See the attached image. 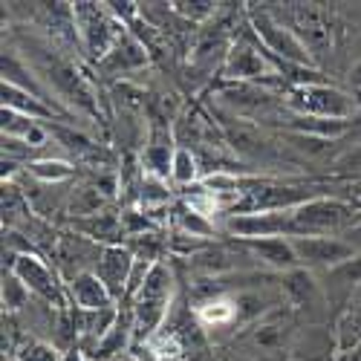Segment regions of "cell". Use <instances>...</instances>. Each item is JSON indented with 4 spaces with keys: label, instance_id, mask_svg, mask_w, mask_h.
Segmentation results:
<instances>
[{
    "label": "cell",
    "instance_id": "obj_1",
    "mask_svg": "<svg viewBox=\"0 0 361 361\" xmlns=\"http://www.w3.org/2000/svg\"><path fill=\"white\" fill-rule=\"evenodd\" d=\"M171 300H173V272L168 263H154L150 275L145 281V286L139 289V295L133 298V329L136 336L150 341L154 338L171 310Z\"/></svg>",
    "mask_w": 361,
    "mask_h": 361
},
{
    "label": "cell",
    "instance_id": "obj_2",
    "mask_svg": "<svg viewBox=\"0 0 361 361\" xmlns=\"http://www.w3.org/2000/svg\"><path fill=\"white\" fill-rule=\"evenodd\" d=\"M358 214V205L338 197H312L292 208L295 237H333L336 231H347L353 217Z\"/></svg>",
    "mask_w": 361,
    "mask_h": 361
},
{
    "label": "cell",
    "instance_id": "obj_3",
    "mask_svg": "<svg viewBox=\"0 0 361 361\" xmlns=\"http://www.w3.org/2000/svg\"><path fill=\"white\" fill-rule=\"evenodd\" d=\"M73 20H75V35L81 38L87 55L99 58V61H104L116 41L125 35L122 20L110 12L107 4H75Z\"/></svg>",
    "mask_w": 361,
    "mask_h": 361
},
{
    "label": "cell",
    "instance_id": "obj_4",
    "mask_svg": "<svg viewBox=\"0 0 361 361\" xmlns=\"http://www.w3.org/2000/svg\"><path fill=\"white\" fill-rule=\"evenodd\" d=\"M289 104L298 110V116L336 118V122H347L355 113L350 96L326 84H298L289 96Z\"/></svg>",
    "mask_w": 361,
    "mask_h": 361
},
{
    "label": "cell",
    "instance_id": "obj_5",
    "mask_svg": "<svg viewBox=\"0 0 361 361\" xmlns=\"http://www.w3.org/2000/svg\"><path fill=\"white\" fill-rule=\"evenodd\" d=\"M252 26H255L260 44L269 52H272V55L283 58L286 64H312V52H310V47L304 41H300V35L295 32V29L278 23L275 18H269L266 12L263 15H255L252 18Z\"/></svg>",
    "mask_w": 361,
    "mask_h": 361
},
{
    "label": "cell",
    "instance_id": "obj_6",
    "mask_svg": "<svg viewBox=\"0 0 361 361\" xmlns=\"http://www.w3.org/2000/svg\"><path fill=\"white\" fill-rule=\"evenodd\" d=\"M240 240H266V237H295L292 212H249L231 214L223 226Z\"/></svg>",
    "mask_w": 361,
    "mask_h": 361
},
{
    "label": "cell",
    "instance_id": "obj_7",
    "mask_svg": "<svg viewBox=\"0 0 361 361\" xmlns=\"http://www.w3.org/2000/svg\"><path fill=\"white\" fill-rule=\"evenodd\" d=\"M300 269H336L344 260L355 257L353 246L344 237H292Z\"/></svg>",
    "mask_w": 361,
    "mask_h": 361
},
{
    "label": "cell",
    "instance_id": "obj_8",
    "mask_svg": "<svg viewBox=\"0 0 361 361\" xmlns=\"http://www.w3.org/2000/svg\"><path fill=\"white\" fill-rule=\"evenodd\" d=\"M136 266V257L128 246L113 243V246H99V257L93 263V272L102 278V283L110 289L116 300H122L128 292V281Z\"/></svg>",
    "mask_w": 361,
    "mask_h": 361
},
{
    "label": "cell",
    "instance_id": "obj_9",
    "mask_svg": "<svg viewBox=\"0 0 361 361\" xmlns=\"http://www.w3.org/2000/svg\"><path fill=\"white\" fill-rule=\"evenodd\" d=\"M12 275L38 298H47V300H55L61 304V289H58V278L52 269L32 252H20L15 255L12 260Z\"/></svg>",
    "mask_w": 361,
    "mask_h": 361
},
{
    "label": "cell",
    "instance_id": "obj_10",
    "mask_svg": "<svg viewBox=\"0 0 361 361\" xmlns=\"http://www.w3.org/2000/svg\"><path fill=\"white\" fill-rule=\"evenodd\" d=\"M243 246L249 249L252 257H257L263 266L275 269V272H295L300 269V260L295 255L292 237H266V240H243Z\"/></svg>",
    "mask_w": 361,
    "mask_h": 361
},
{
    "label": "cell",
    "instance_id": "obj_11",
    "mask_svg": "<svg viewBox=\"0 0 361 361\" xmlns=\"http://www.w3.org/2000/svg\"><path fill=\"white\" fill-rule=\"evenodd\" d=\"M67 286H70V298H73L75 310H81V312H102V310L116 307V298L110 295V289L102 283V278L93 272V269L75 275Z\"/></svg>",
    "mask_w": 361,
    "mask_h": 361
},
{
    "label": "cell",
    "instance_id": "obj_12",
    "mask_svg": "<svg viewBox=\"0 0 361 361\" xmlns=\"http://www.w3.org/2000/svg\"><path fill=\"white\" fill-rule=\"evenodd\" d=\"M145 64H147V49L130 32H125L107 52V58L102 61V70H107L110 75H128V73L142 70Z\"/></svg>",
    "mask_w": 361,
    "mask_h": 361
},
{
    "label": "cell",
    "instance_id": "obj_13",
    "mask_svg": "<svg viewBox=\"0 0 361 361\" xmlns=\"http://www.w3.org/2000/svg\"><path fill=\"white\" fill-rule=\"evenodd\" d=\"M226 75L237 78V81H249V78L272 75V67L266 61V52H257L246 44H237L226 55Z\"/></svg>",
    "mask_w": 361,
    "mask_h": 361
},
{
    "label": "cell",
    "instance_id": "obj_14",
    "mask_svg": "<svg viewBox=\"0 0 361 361\" xmlns=\"http://www.w3.org/2000/svg\"><path fill=\"white\" fill-rule=\"evenodd\" d=\"M283 283H286V292L292 295L298 310H321L326 304L324 286L315 283V275L307 272V269H295V272H286L283 275Z\"/></svg>",
    "mask_w": 361,
    "mask_h": 361
},
{
    "label": "cell",
    "instance_id": "obj_15",
    "mask_svg": "<svg viewBox=\"0 0 361 361\" xmlns=\"http://www.w3.org/2000/svg\"><path fill=\"white\" fill-rule=\"evenodd\" d=\"M4 107L6 110H15L20 116H29V118H35V122H47V118L55 116V107H49L47 102H41L38 96L32 93H26V90L4 81Z\"/></svg>",
    "mask_w": 361,
    "mask_h": 361
},
{
    "label": "cell",
    "instance_id": "obj_16",
    "mask_svg": "<svg viewBox=\"0 0 361 361\" xmlns=\"http://www.w3.org/2000/svg\"><path fill=\"white\" fill-rule=\"evenodd\" d=\"M226 139L231 142V147L237 150V154L246 157V159H263V157H269V150H272L257 128L243 125V122L226 125Z\"/></svg>",
    "mask_w": 361,
    "mask_h": 361
},
{
    "label": "cell",
    "instance_id": "obj_17",
    "mask_svg": "<svg viewBox=\"0 0 361 361\" xmlns=\"http://www.w3.org/2000/svg\"><path fill=\"white\" fill-rule=\"evenodd\" d=\"M173 154L176 147L171 145V133L157 136L145 147L142 154V165H145V176H157V179H168L171 168H173Z\"/></svg>",
    "mask_w": 361,
    "mask_h": 361
},
{
    "label": "cell",
    "instance_id": "obj_18",
    "mask_svg": "<svg viewBox=\"0 0 361 361\" xmlns=\"http://www.w3.org/2000/svg\"><path fill=\"white\" fill-rule=\"evenodd\" d=\"M176 226H179V234H188V237H194V240H205V243L217 234L214 220H208V214L197 212V208H191V205H183V208H179Z\"/></svg>",
    "mask_w": 361,
    "mask_h": 361
},
{
    "label": "cell",
    "instance_id": "obj_19",
    "mask_svg": "<svg viewBox=\"0 0 361 361\" xmlns=\"http://www.w3.org/2000/svg\"><path fill=\"white\" fill-rule=\"evenodd\" d=\"M326 278H329V292H341V295H350L355 286H361V255H355V257H350V260H344L341 266H336V269H329L326 272Z\"/></svg>",
    "mask_w": 361,
    "mask_h": 361
},
{
    "label": "cell",
    "instance_id": "obj_20",
    "mask_svg": "<svg viewBox=\"0 0 361 361\" xmlns=\"http://www.w3.org/2000/svg\"><path fill=\"white\" fill-rule=\"evenodd\" d=\"M298 20H300V26H304L300 32H304V44L310 47V52H321L329 44V29L321 20V15L312 12V9H300Z\"/></svg>",
    "mask_w": 361,
    "mask_h": 361
},
{
    "label": "cell",
    "instance_id": "obj_21",
    "mask_svg": "<svg viewBox=\"0 0 361 361\" xmlns=\"http://www.w3.org/2000/svg\"><path fill=\"white\" fill-rule=\"evenodd\" d=\"M171 179H173L176 185H197V179H200V162H197L191 147H176Z\"/></svg>",
    "mask_w": 361,
    "mask_h": 361
},
{
    "label": "cell",
    "instance_id": "obj_22",
    "mask_svg": "<svg viewBox=\"0 0 361 361\" xmlns=\"http://www.w3.org/2000/svg\"><path fill=\"white\" fill-rule=\"evenodd\" d=\"M26 171L35 179H41V183H64V179L73 176L75 168L64 159H35V162L26 165Z\"/></svg>",
    "mask_w": 361,
    "mask_h": 361
},
{
    "label": "cell",
    "instance_id": "obj_23",
    "mask_svg": "<svg viewBox=\"0 0 361 361\" xmlns=\"http://www.w3.org/2000/svg\"><path fill=\"white\" fill-rule=\"evenodd\" d=\"M197 315L208 326H212V324L223 326V324L237 318V304H231V300H226V298H214V300H205V304L197 310Z\"/></svg>",
    "mask_w": 361,
    "mask_h": 361
},
{
    "label": "cell",
    "instance_id": "obj_24",
    "mask_svg": "<svg viewBox=\"0 0 361 361\" xmlns=\"http://www.w3.org/2000/svg\"><path fill=\"white\" fill-rule=\"evenodd\" d=\"M142 205L145 208H159L171 202V188H168V179H157V176H145L142 179Z\"/></svg>",
    "mask_w": 361,
    "mask_h": 361
},
{
    "label": "cell",
    "instance_id": "obj_25",
    "mask_svg": "<svg viewBox=\"0 0 361 361\" xmlns=\"http://www.w3.org/2000/svg\"><path fill=\"white\" fill-rule=\"evenodd\" d=\"M29 295H32V292H29L12 272L9 275H4V307L9 310V312H15V310H20L23 307V300L29 298Z\"/></svg>",
    "mask_w": 361,
    "mask_h": 361
},
{
    "label": "cell",
    "instance_id": "obj_26",
    "mask_svg": "<svg viewBox=\"0 0 361 361\" xmlns=\"http://www.w3.org/2000/svg\"><path fill=\"white\" fill-rule=\"evenodd\" d=\"M338 329H341V347L358 344L361 341V307H353L350 312H344Z\"/></svg>",
    "mask_w": 361,
    "mask_h": 361
},
{
    "label": "cell",
    "instance_id": "obj_27",
    "mask_svg": "<svg viewBox=\"0 0 361 361\" xmlns=\"http://www.w3.org/2000/svg\"><path fill=\"white\" fill-rule=\"evenodd\" d=\"M18 361H64V358H58V353H55L49 344L29 341V344L18 353Z\"/></svg>",
    "mask_w": 361,
    "mask_h": 361
},
{
    "label": "cell",
    "instance_id": "obj_28",
    "mask_svg": "<svg viewBox=\"0 0 361 361\" xmlns=\"http://www.w3.org/2000/svg\"><path fill=\"white\" fill-rule=\"evenodd\" d=\"M214 9L217 6L208 4V0H197V4H173V12L188 18V20H205V18L214 15Z\"/></svg>",
    "mask_w": 361,
    "mask_h": 361
},
{
    "label": "cell",
    "instance_id": "obj_29",
    "mask_svg": "<svg viewBox=\"0 0 361 361\" xmlns=\"http://www.w3.org/2000/svg\"><path fill=\"white\" fill-rule=\"evenodd\" d=\"M118 220H122L125 234H130V237H142L145 231H154V228H157L154 223H150V217H145V214H139V212H125Z\"/></svg>",
    "mask_w": 361,
    "mask_h": 361
},
{
    "label": "cell",
    "instance_id": "obj_30",
    "mask_svg": "<svg viewBox=\"0 0 361 361\" xmlns=\"http://www.w3.org/2000/svg\"><path fill=\"white\" fill-rule=\"evenodd\" d=\"M341 139H353V145H350V147H358V145H361V107L350 116V122H347V133H344Z\"/></svg>",
    "mask_w": 361,
    "mask_h": 361
},
{
    "label": "cell",
    "instance_id": "obj_31",
    "mask_svg": "<svg viewBox=\"0 0 361 361\" xmlns=\"http://www.w3.org/2000/svg\"><path fill=\"white\" fill-rule=\"evenodd\" d=\"M338 168H347V171H361V145L347 150V154L338 159Z\"/></svg>",
    "mask_w": 361,
    "mask_h": 361
},
{
    "label": "cell",
    "instance_id": "obj_32",
    "mask_svg": "<svg viewBox=\"0 0 361 361\" xmlns=\"http://www.w3.org/2000/svg\"><path fill=\"white\" fill-rule=\"evenodd\" d=\"M341 237L347 240V243L353 246V252L358 255V252H361V220H358V223H353V226H350V228H347Z\"/></svg>",
    "mask_w": 361,
    "mask_h": 361
},
{
    "label": "cell",
    "instance_id": "obj_33",
    "mask_svg": "<svg viewBox=\"0 0 361 361\" xmlns=\"http://www.w3.org/2000/svg\"><path fill=\"white\" fill-rule=\"evenodd\" d=\"M350 84L358 90V93H361V61H358V64L350 70Z\"/></svg>",
    "mask_w": 361,
    "mask_h": 361
},
{
    "label": "cell",
    "instance_id": "obj_34",
    "mask_svg": "<svg viewBox=\"0 0 361 361\" xmlns=\"http://www.w3.org/2000/svg\"><path fill=\"white\" fill-rule=\"evenodd\" d=\"M64 361H90V358L84 355V350H70V353L64 355Z\"/></svg>",
    "mask_w": 361,
    "mask_h": 361
}]
</instances>
